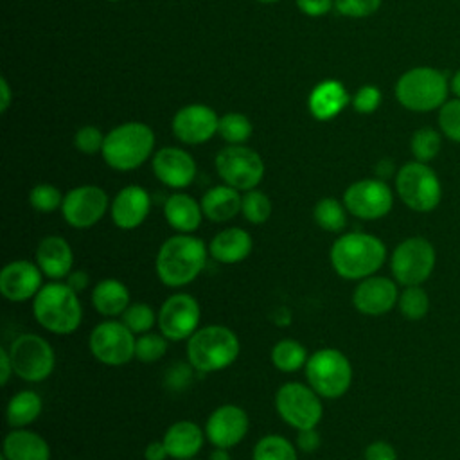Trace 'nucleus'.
Returning a JSON list of instances; mask_svg holds the SVG:
<instances>
[{
	"mask_svg": "<svg viewBox=\"0 0 460 460\" xmlns=\"http://www.w3.org/2000/svg\"><path fill=\"white\" fill-rule=\"evenodd\" d=\"M167 456H169V453H167V447H165L164 440H153L144 449V458L146 460H165Z\"/></svg>",
	"mask_w": 460,
	"mask_h": 460,
	"instance_id": "obj_50",
	"label": "nucleus"
},
{
	"mask_svg": "<svg viewBox=\"0 0 460 460\" xmlns=\"http://www.w3.org/2000/svg\"><path fill=\"white\" fill-rule=\"evenodd\" d=\"M314 223L325 232H343L347 226V208L341 201L334 198H322L313 208Z\"/></svg>",
	"mask_w": 460,
	"mask_h": 460,
	"instance_id": "obj_33",
	"label": "nucleus"
},
{
	"mask_svg": "<svg viewBox=\"0 0 460 460\" xmlns=\"http://www.w3.org/2000/svg\"><path fill=\"white\" fill-rule=\"evenodd\" d=\"M36 322L52 334H70L83 320V307L77 293L66 282L43 284L32 298Z\"/></svg>",
	"mask_w": 460,
	"mask_h": 460,
	"instance_id": "obj_3",
	"label": "nucleus"
},
{
	"mask_svg": "<svg viewBox=\"0 0 460 460\" xmlns=\"http://www.w3.org/2000/svg\"><path fill=\"white\" fill-rule=\"evenodd\" d=\"M395 190L401 201L415 212H431L442 198L437 172L424 162H408L395 172Z\"/></svg>",
	"mask_w": 460,
	"mask_h": 460,
	"instance_id": "obj_8",
	"label": "nucleus"
},
{
	"mask_svg": "<svg viewBox=\"0 0 460 460\" xmlns=\"http://www.w3.org/2000/svg\"><path fill=\"white\" fill-rule=\"evenodd\" d=\"M219 117L205 104H189L176 111L172 119V133L180 142L203 144L217 133Z\"/></svg>",
	"mask_w": 460,
	"mask_h": 460,
	"instance_id": "obj_20",
	"label": "nucleus"
},
{
	"mask_svg": "<svg viewBox=\"0 0 460 460\" xmlns=\"http://www.w3.org/2000/svg\"><path fill=\"white\" fill-rule=\"evenodd\" d=\"M110 208L108 194L97 185H79L63 196L61 214L72 228H90L97 225Z\"/></svg>",
	"mask_w": 460,
	"mask_h": 460,
	"instance_id": "obj_16",
	"label": "nucleus"
},
{
	"mask_svg": "<svg viewBox=\"0 0 460 460\" xmlns=\"http://www.w3.org/2000/svg\"><path fill=\"white\" fill-rule=\"evenodd\" d=\"M381 99H383V95H381V90H379L377 86H374V84H365V86H361V88L354 93V97L350 99V102H352V106H354L356 111L367 115V113H372V111H376V110L379 108Z\"/></svg>",
	"mask_w": 460,
	"mask_h": 460,
	"instance_id": "obj_45",
	"label": "nucleus"
},
{
	"mask_svg": "<svg viewBox=\"0 0 460 460\" xmlns=\"http://www.w3.org/2000/svg\"><path fill=\"white\" fill-rule=\"evenodd\" d=\"M304 368L309 386L320 397L338 399L350 388L352 367L349 358L338 349H318L307 358Z\"/></svg>",
	"mask_w": 460,
	"mask_h": 460,
	"instance_id": "obj_7",
	"label": "nucleus"
},
{
	"mask_svg": "<svg viewBox=\"0 0 460 460\" xmlns=\"http://www.w3.org/2000/svg\"><path fill=\"white\" fill-rule=\"evenodd\" d=\"M0 460H5V456H0Z\"/></svg>",
	"mask_w": 460,
	"mask_h": 460,
	"instance_id": "obj_58",
	"label": "nucleus"
},
{
	"mask_svg": "<svg viewBox=\"0 0 460 460\" xmlns=\"http://www.w3.org/2000/svg\"><path fill=\"white\" fill-rule=\"evenodd\" d=\"M248 415L237 404L217 406L205 422V437L214 447L230 449L237 446L248 433Z\"/></svg>",
	"mask_w": 460,
	"mask_h": 460,
	"instance_id": "obj_17",
	"label": "nucleus"
},
{
	"mask_svg": "<svg viewBox=\"0 0 460 460\" xmlns=\"http://www.w3.org/2000/svg\"><path fill=\"white\" fill-rule=\"evenodd\" d=\"M334 0H296L298 9L307 16H323L331 11Z\"/></svg>",
	"mask_w": 460,
	"mask_h": 460,
	"instance_id": "obj_49",
	"label": "nucleus"
},
{
	"mask_svg": "<svg viewBox=\"0 0 460 460\" xmlns=\"http://www.w3.org/2000/svg\"><path fill=\"white\" fill-rule=\"evenodd\" d=\"M199 302L187 293L171 295L158 311V329L172 341L189 340L199 327Z\"/></svg>",
	"mask_w": 460,
	"mask_h": 460,
	"instance_id": "obj_15",
	"label": "nucleus"
},
{
	"mask_svg": "<svg viewBox=\"0 0 460 460\" xmlns=\"http://www.w3.org/2000/svg\"><path fill=\"white\" fill-rule=\"evenodd\" d=\"M381 5V0H334V7L340 14L349 18H367L374 14Z\"/></svg>",
	"mask_w": 460,
	"mask_h": 460,
	"instance_id": "obj_44",
	"label": "nucleus"
},
{
	"mask_svg": "<svg viewBox=\"0 0 460 460\" xmlns=\"http://www.w3.org/2000/svg\"><path fill=\"white\" fill-rule=\"evenodd\" d=\"M296 447L304 453H313L320 447V433L316 428H307V429H298L296 435Z\"/></svg>",
	"mask_w": 460,
	"mask_h": 460,
	"instance_id": "obj_48",
	"label": "nucleus"
},
{
	"mask_svg": "<svg viewBox=\"0 0 460 460\" xmlns=\"http://www.w3.org/2000/svg\"><path fill=\"white\" fill-rule=\"evenodd\" d=\"M440 147H442V133L429 126L419 128L417 131H413L410 138V149L417 162L429 164L431 160L437 158V155L440 153Z\"/></svg>",
	"mask_w": 460,
	"mask_h": 460,
	"instance_id": "obj_35",
	"label": "nucleus"
},
{
	"mask_svg": "<svg viewBox=\"0 0 460 460\" xmlns=\"http://www.w3.org/2000/svg\"><path fill=\"white\" fill-rule=\"evenodd\" d=\"M29 203L32 205L34 210L49 214V212H54L56 208H61L63 196L58 187L50 183H38L29 192Z\"/></svg>",
	"mask_w": 460,
	"mask_h": 460,
	"instance_id": "obj_42",
	"label": "nucleus"
},
{
	"mask_svg": "<svg viewBox=\"0 0 460 460\" xmlns=\"http://www.w3.org/2000/svg\"><path fill=\"white\" fill-rule=\"evenodd\" d=\"M43 286V271L36 262L18 259L7 262L0 271V293L9 302H27Z\"/></svg>",
	"mask_w": 460,
	"mask_h": 460,
	"instance_id": "obj_19",
	"label": "nucleus"
},
{
	"mask_svg": "<svg viewBox=\"0 0 460 460\" xmlns=\"http://www.w3.org/2000/svg\"><path fill=\"white\" fill-rule=\"evenodd\" d=\"M155 147V133L147 124L126 122L113 128L104 137L102 158L117 171H133L140 167Z\"/></svg>",
	"mask_w": 460,
	"mask_h": 460,
	"instance_id": "obj_6",
	"label": "nucleus"
},
{
	"mask_svg": "<svg viewBox=\"0 0 460 460\" xmlns=\"http://www.w3.org/2000/svg\"><path fill=\"white\" fill-rule=\"evenodd\" d=\"M111 2H119V0H111Z\"/></svg>",
	"mask_w": 460,
	"mask_h": 460,
	"instance_id": "obj_59",
	"label": "nucleus"
},
{
	"mask_svg": "<svg viewBox=\"0 0 460 460\" xmlns=\"http://www.w3.org/2000/svg\"><path fill=\"white\" fill-rule=\"evenodd\" d=\"M208 248L192 234H176L162 243L156 253V275L167 288H181L196 280L205 268Z\"/></svg>",
	"mask_w": 460,
	"mask_h": 460,
	"instance_id": "obj_2",
	"label": "nucleus"
},
{
	"mask_svg": "<svg viewBox=\"0 0 460 460\" xmlns=\"http://www.w3.org/2000/svg\"><path fill=\"white\" fill-rule=\"evenodd\" d=\"M332 270L347 280L372 277L386 261L385 243L367 232H349L340 235L329 252Z\"/></svg>",
	"mask_w": 460,
	"mask_h": 460,
	"instance_id": "obj_1",
	"label": "nucleus"
},
{
	"mask_svg": "<svg viewBox=\"0 0 460 460\" xmlns=\"http://www.w3.org/2000/svg\"><path fill=\"white\" fill-rule=\"evenodd\" d=\"M11 374H14V370H13V361H11L9 350L0 349V383L7 385Z\"/></svg>",
	"mask_w": 460,
	"mask_h": 460,
	"instance_id": "obj_52",
	"label": "nucleus"
},
{
	"mask_svg": "<svg viewBox=\"0 0 460 460\" xmlns=\"http://www.w3.org/2000/svg\"><path fill=\"white\" fill-rule=\"evenodd\" d=\"M75 147L84 155H93L97 151H102L104 146V135L95 126H83L77 129L74 137Z\"/></svg>",
	"mask_w": 460,
	"mask_h": 460,
	"instance_id": "obj_43",
	"label": "nucleus"
},
{
	"mask_svg": "<svg viewBox=\"0 0 460 460\" xmlns=\"http://www.w3.org/2000/svg\"><path fill=\"white\" fill-rule=\"evenodd\" d=\"M397 307L406 320H420L429 311L428 293L420 286H404V291L399 293Z\"/></svg>",
	"mask_w": 460,
	"mask_h": 460,
	"instance_id": "obj_36",
	"label": "nucleus"
},
{
	"mask_svg": "<svg viewBox=\"0 0 460 460\" xmlns=\"http://www.w3.org/2000/svg\"><path fill=\"white\" fill-rule=\"evenodd\" d=\"M275 408L284 422L298 429L316 428L322 420L323 406L320 395L302 383H286L275 394Z\"/></svg>",
	"mask_w": 460,
	"mask_h": 460,
	"instance_id": "obj_11",
	"label": "nucleus"
},
{
	"mask_svg": "<svg viewBox=\"0 0 460 460\" xmlns=\"http://www.w3.org/2000/svg\"><path fill=\"white\" fill-rule=\"evenodd\" d=\"M217 133L228 144H243L252 135V122L243 113H225L223 117H219Z\"/></svg>",
	"mask_w": 460,
	"mask_h": 460,
	"instance_id": "obj_38",
	"label": "nucleus"
},
{
	"mask_svg": "<svg viewBox=\"0 0 460 460\" xmlns=\"http://www.w3.org/2000/svg\"><path fill=\"white\" fill-rule=\"evenodd\" d=\"M350 102V97L345 86L336 79H325L318 83L309 93V111L316 120H331L340 115L345 106Z\"/></svg>",
	"mask_w": 460,
	"mask_h": 460,
	"instance_id": "obj_25",
	"label": "nucleus"
},
{
	"mask_svg": "<svg viewBox=\"0 0 460 460\" xmlns=\"http://www.w3.org/2000/svg\"><path fill=\"white\" fill-rule=\"evenodd\" d=\"M92 305L102 316H120L129 307V289L119 279H102L92 291Z\"/></svg>",
	"mask_w": 460,
	"mask_h": 460,
	"instance_id": "obj_30",
	"label": "nucleus"
},
{
	"mask_svg": "<svg viewBox=\"0 0 460 460\" xmlns=\"http://www.w3.org/2000/svg\"><path fill=\"white\" fill-rule=\"evenodd\" d=\"M449 90L453 92L455 97L460 99V68L451 75V79H449Z\"/></svg>",
	"mask_w": 460,
	"mask_h": 460,
	"instance_id": "obj_55",
	"label": "nucleus"
},
{
	"mask_svg": "<svg viewBox=\"0 0 460 460\" xmlns=\"http://www.w3.org/2000/svg\"><path fill=\"white\" fill-rule=\"evenodd\" d=\"M164 216L169 226L174 228L178 234H192L201 225L203 210L201 203H198L192 196L176 192L165 199Z\"/></svg>",
	"mask_w": 460,
	"mask_h": 460,
	"instance_id": "obj_28",
	"label": "nucleus"
},
{
	"mask_svg": "<svg viewBox=\"0 0 460 460\" xmlns=\"http://www.w3.org/2000/svg\"><path fill=\"white\" fill-rule=\"evenodd\" d=\"M189 367H190V363H189V365L178 363V365H174L172 368H169L167 374H165V383H167V386L172 388V390H181V388H185V386L189 385L190 377H192V372H190Z\"/></svg>",
	"mask_w": 460,
	"mask_h": 460,
	"instance_id": "obj_46",
	"label": "nucleus"
},
{
	"mask_svg": "<svg viewBox=\"0 0 460 460\" xmlns=\"http://www.w3.org/2000/svg\"><path fill=\"white\" fill-rule=\"evenodd\" d=\"M241 350L237 334L225 325L199 327L187 340V359L199 372H217L230 367Z\"/></svg>",
	"mask_w": 460,
	"mask_h": 460,
	"instance_id": "obj_4",
	"label": "nucleus"
},
{
	"mask_svg": "<svg viewBox=\"0 0 460 460\" xmlns=\"http://www.w3.org/2000/svg\"><path fill=\"white\" fill-rule=\"evenodd\" d=\"M399 300L397 284L388 277H367L359 280L352 293V305L367 316H381L390 313Z\"/></svg>",
	"mask_w": 460,
	"mask_h": 460,
	"instance_id": "obj_18",
	"label": "nucleus"
},
{
	"mask_svg": "<svg viewBox=\"0 0 460 460\" xmlns=\"http://www.w3.org/2000/svg\"><path fill=\"white\" fill-rule=\"evenodd\" d=\"M252 460H298L295 446L282 435H266L253 446Z\"/></svg>",
	"mask_w": 460,
	"mask_h": 460,
	"instance_id": "obj_34",
	"label": "nucleus"
},
{
	"mask_svg": "<svg viewBox=\"0 0 460 460\" xmlns=\"http://www.w3.org/2000/svg\"><path fill=\"white\" fill-rule=\"evenodd\" d=\"M243 196L230 185H216L201 198L203 216L214 223H225L241 212Z\"/></svg>",
	"mask_w": 460,
	"mask_h": 460,
	"instance_id": "obj_29",
	"label": "nucleus"
},
{
	"mask_svg": "<svg viewBox=\"0 0 460 460\" xmlns=\"http://www.w3.org/2000/svg\"><path fill=\"white\" fill-rule=\"evenodd\" d=\"M2 456L5 460H50V447L41 435L27 428H13L4 438Z\"/></svg>",
	"mask_w": 460,
	"mask_h": 460,
	"instance_id": "obj_27",
	"label": "nucleus"
},
{
	"mask_svg": "<svg viewBox=\"0 0 460 460\" xmlns=\"http://www.w3.org/2000/svg\"><path fill=\"white\" fill-rule=\"evenodd\" d=\"M376 174H377V178H379V180H386V178H390V176L394 174V164H392L388 158L379 160V162H377V165H376Z\"/></svg>",
	"mask_w": 460,
	"mask_h": 460,
	"instance_id": "obj_53",
	"label": "nucleus"
},
{
	"mask_svg": "<svg viewBox=\"0 0 460 460\" xmlns=\"http://www.w3.org/2000/svg\"><path fill=\"white\" fill-rule=\"evenodd\" d=\"M205 431L192 420H178L167 428L164 433V444L167 447L169 456L176 460L194 458L205 442Z\"/></svg>",
	"mask_w": 460,
	"mask_h": 460,
	"instance_id": "obj_26",
	"label": "nucleus"
},
{
	"mask_svg": "<svg viewBox=\"0 0 460 460\" xmlns=\"http://www.w3.org/2000/svg\"><path fill=\"white\" fill-rule=\"evenodd\" d=\"M167 352V338L160 332H144L137 338L135 358L142 363H155Z\"/></svg>",
	"mask_w": 460,
	"mask_h": 460,
	"instance_id": "obj_40",
	"label": "nucleus"
},
{
	"mask_svg": "<svg viewBox=\"0 0 460 460\" xmlns=\"http://www.w3.org/2000/svg\"><path fill=\"white\" fill-rule=\"evenodd\" d=\"M0 92H2V99H0V111H5L11 104V88L9 83L5 81V77L0 79Z\"/></svg>",
	"mask_w": 460,
	"mask_h": 460,
	"instance_id": "obj_54",
	"label": "nucleus"
},
{
	"mask_svg": "<svg viewBox=\"0 0 460 460\" xmlns=\"http://www.w3.org/2000/svg\"><path fill=\"white\" fill-rule=\"evenodd\" d=\"M343 205L347 212L358 219H381L392 210L394 192L385 180L365 178L345 189Z\"/></svg>",
	"mask_w": 460,
	"mask_h": 460,
	"instance_id": "obj_14",
	"label": "nucleus"
},
{
	"mask_svg": "<svg viewBox=\"0 0 460 460\" xmlns=\"http://www.w3.org/2000/svg\"><path fill=\"white\" fill-rule=\"evenodd\" d=\"M271 363L280 372H286V374L296 372L302 367H305V363H307V350L296 340H291V338L280 340L271 349Z\"/></svg>",
	"mask_w": 460,
	"mask_h": 460,
	"instance_id": "obj_32",
	"label": "nucleus"
},
{
	"mask_svg": "<svg viewBox=\"0 0 460 460\" xmlns=\"http://www.w3.org/2000/svg\"><path fill=\"white\" fill-rule=\"evenodd\" d=\"M120 322L126 327H129L135 334H144L155 327V323L158 322V316L149 304L137 302V304H129V307L120 314Z\"/></svg>",
	"mask_w": 460,
	"mask_h": 460,
	"instance_id": "obj_39",
	"label": "nucleus"
},
{
	"mask_svg": "<svg viewBox=\"0 0 460 460\" xmlns=\"http://www.w3.org/2000/svg\"><path fill=\"white\" fill-rule=\"evenodd\" d=\"M437 253L433 244L420 235L401 241L390 257L394 279L402 286H420L435 270Z\"/></svg>",
	"mask_w": 460,
	"mask_h": 460,
	"instance_id": "obj_9",
	"label": "nucleus"
},
{
	"mask_svg": "<svg viewBox=\"0 0 460 460\" xmlns=\"http://www.w3.org/2000/svg\"><path fill=\"white\" fill-rule=\"evenodd\" d=\"M41 408L43 401L34 390H22L14 394L7 402V424L11 428H25L40 417Z\"/></svg>",
	"mask_w": 460,
	"mask_h": 460,
	"instance_id": "obj_31",
	"label": "nucleus"
},
{
	"mask_svg": "<svg viewBox=\"0 0 460 460\" xmlns=\"http://www.w3.org/2000/svg\"><path fill=\"white\" fill-rule=\"evenodd\" d=\"M135 332L122 322L106 320L97 323L90 332V352L108 367H120L135 358Z\"/></svg>",
	"mask_w": 460,
	"mask_h": 460,
	"instance_id": "obj_13",
	"label": "nucleus"
},
{
	"mask_svg": "<svg viewBox=\"0 0 460 460\" xmlns=\"http://www.w3.org/2000/svg\"><path fill=\"white\" fill-rule=\"evenodd\" d=\"M189 460H194V458H189Z\"/></svg>",
	"mask_w": 460,
	"mask_h": 460,
	"instance_id": "obj_60",
	"label": "nucleus"
},
{
	"mask_svg": "<svg viewBox=\"0 0 460 460\" xmlns=\"http://www.w3.org/2000/svg\"><path fill=\"white\" fill-rule=\"evenodd\" d=\"M271 210H273L271 201L264 192H261L257 189H252V190H246L243 194L241 214L248 223H252V225L266 223L271 216Z\"/></svg>",
	"mask_w": 460,
	"mask_h": 460,
	"instance_id": "obj_37",
	"label": "nucleus"
},
{
	"mask_svg": "<svg viewBox=\"0 0 460 460\" xmlns=\"http://www.w3.org/2000/svg\"><path fill=\"white\" fill-rule=\"evenodd\" d=\"M151 210V196L140 185H128L117 192L110 203V214L115 226L122 230L138 228Z\"/></svg>",
	"mask_w": 460,
	"mask_h": 460,
	"instance_id": "obj_22",
	"label": "nucleus"
},
{
	"mask_svg": "<svg viewBox=\"0 0 460 460\" xmlns=\"http://www.w3.org/2000/svg\"><path fill=\"white\" fill-rule=\"evenodd\" d=\"M216 171L226 185L246 192L261 183L264 176V162L253 149L241 144H230L217 153Z\"/></svg>",
	"mask_w": 460,
	"mask_h": 460,
	"instance_id": "obj_12",
	"label": "nucleus"
},
{
	"mask_svg": "<svg viewBox=\"0 0 460 460\" xmlns=\"http://www.w3.org/2000/svg\"><path fill=\"white\" fill-rule=\"evenodd\" d=\"M208 460H232V458H230L228 449H225V447H214L212 453L208 455Z\"/></svg>",
	"mask_w": 460,
	"mask_h": 460,
	"instance_id": "obj_56",
	"label": "nucleus"
},
{
	"mask_svg": "<svg viewBox=\"0 0 460 460\" xmlns=\"http://www.w3.org/2000/svg\"><path fill=\"white\" fill-rule=\"evenodd\" d=\"M259 2H262V4H273V2H279V0H259Z\"/></svg>",
	"mask_w": 460,
	"mask_h": 460,
	"instance_id": "obj_57",
	"label": "nucleus"
},
{
	"mask_svg": "<svg viewBox=\"0 0 460 460\" xmlns=\"http://www.w3.org/2000/svg\"><path fill=\"white\" fill-rule=\"evenodd\" d=\"M253 248L252 235L241 226H230L217 232L208 243V255L221 264L244 261Z\"/></svg>",
	"mask_w": 460,
	"mask_h": 460,
	"instance_id": "obj_24",
	"label": "nucleus"
},
{
	"mask_svg": "<svg viewBox=\"0 0 460 460\" xmlns=\"http://www.w3.org/2000/svg\"><path fill=\"white\" fill-rule=\"evenodd\" d=\"M36 264L52 280L66 279L74 266L72 246L59 235H47L38 243Z\"/></svg>",
	"mask_w": 460,
	"mask_h": 460,
	"instance_id": "obj_23",
	"label": "nucleus"
},
{
	"mask_svg": "<svg viewBox=\"0 0 460 460\" xmlns=\"http://www.w3.org/2000/svg\"><path fill=\"white\" fill-rule=\"evenodd\" d=\"M447 75L433 66H413L395 83L399 104L410 111L438 110L449 97Z\"/></svg>",
	"mask_w": 460,
	"mask_h": 460,
	"instance_id": "obj_5",
	"label": "nucleus"
},
{
	"mask_svg": "<svg viewBox=\"0 0 460 460\" xmlns=\"http://www.w3.org/2000/svg\"><path fill=\"white\" fill-rule=\"evenodd\" d=\"M363 460H397V453L394 446L385 440L370 442L363 453Z\"/></svg>",
	"mask_w": 460,
	"mask_h": 460,
	"instance_id": "obj_47",
	"label": "nucleus"
},
{
	"mask_svg": "<svg viewBox=\"0 0 460 460\" xmlns=\"http://www.w3.org/2000/svg\"><path fill=\"white\" fill-rule=\"evenodd\" d=\"M88 282H90L88 273L83 271V270H72L70 275L66 277V284H68L75 293L84 291V289L88 288Z\"/></svg>",
	"mask_w": 460,
	"mask_h": 460,
	"instance_id": "obj_51",
	"label": "nucleus"
},
{
	"mask_svg": "<svg viewBox=\"0 0 460 460\" xmlns=\"http://www.w3.org/2000/svg\"><path fill=\"white\" fill-rule=\"evenodd\" d=\"M153 172L164 185L183 189L196 178V162L180 147H162L153 156Z\"/></svg>",
	"mask_w": 460,
	"mask_h": 460,
	"instance_id": "obj_21",
	"label": "nucleus"
},
{
	"mask_svg": "<svg viewBox=\"0 0 460 460\" xmlns=\"http://www.w3.org/2000/svg\"><path fill=\"white\" fill-rule=\"evenodd\" d=\"M14 374L29 383L47 379L56 365V354L50 343L38 334H20L9 347Z\"/></svg>",
	"mask_w": 460,
	"mask_h": 460,
	"instance_id": "obj_10",
	"label": "nucleus"
},
{
	"mask_svg": "<svg viewBox=\"0 0 460 460\" xmlns=\"http://www.w3.org/2000/svg\"><path fill=\"white\" fill-rule=\"evenodd\" d=\"M438 129L440 133L449 138L451 142L460 144V99L453 97L447 99L440 108H438Z\"/></svg>",
	"mask_w": 460,
	"mask_h": 460,
	"instance_id": "obj_41",
	"label": "nucleus"
}]
</instances>
